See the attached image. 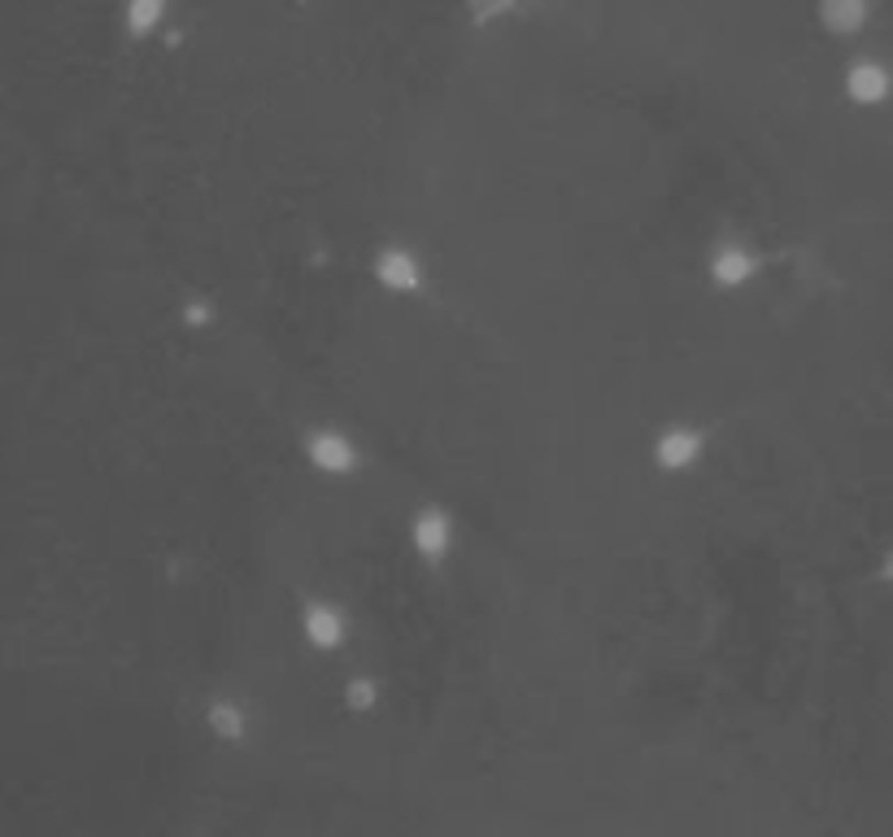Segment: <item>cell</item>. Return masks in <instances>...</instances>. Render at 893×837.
<instances>
[{
    "label": "cell",
    "mask_w": 893,
    "mask_h": 837,
    "mask_svg": "<svg viewBox=\"0 0 893 837\" xmlns=\"http://www.w3.org/2000/svg\"><path fill=\"white\" fill-rule=\"evenodd\" d=\"M310 463L323 467V472H349L353 467V445L344 437H335V432H319L310 441Z\"/></svg>",
    "instance_id": "5b68a950"
},
{
    "label": "cell",
    "mask_w": 893,
    "mask_h": 837,
    "mask_svg": "<svg viewBox=\"0 0 893 837\" xmlns=\"http://www.w3.org/2000/svg\"><path fill=\"white\" fill-rule=\"evenodd\" d=\"M306 637H310L315 646L332 650L335 641L344 637V619L335 615L332 606H323V602H319V606H310V610H306Z\"/></svg>",
    "instance_id": "8992f818"
},
{
    "label": "cell",
    "mask_w": 893,
    "mask_h": 837,
    "mask_svg": "<svg viewBox=\"0 0 893 837\" xmlns=\"http://www.w3.org/2000/svg\"><path fill=\"white\" fill-rule=\"evenodd\" d=\"M166 18H170V0H122V22L135 40L153 35Z\"/></svg>",
    "instance_id": "3957f363"
},
{
    "label": "cell",
    "mask_w": 893,
    "mask_h": 837,
    "mask_svg": "<svg viewBox=\"0 0 893 837\" xmlns=\"http://www.w3.org/2000/svg\"><path fill=\"white\" fill-rule=\"evenodd\" d=\"M885 576L893 581V554H890V563H885Z\"/></svg>",
    "instance_id": "7c38bea8"
},
{
    "label": "cell",
    "mask_w": 893,
    "mask_h": 837,
    "mask_svg": "<svg viewBox=\"0 0 893 837\" xmlns=\"http://www.w3.org/2000/svg\"><path fill=\"white\" fill-rule=\"evenodd\" d=\"M697 450H702L697 432L675 428V432H668V437L659 441V463H663V467H688V463L697 459Z\"/></svg>",
    "instance_id": "ba28073f"
},
{
    "label": "cell",
    "mask_w": 893,
    "mask_h": 837,
    "mask_svg": "<svg viewBox=\"0 0 893 837\" xmlns=\"http://www.w3.org/2000/svg\"><path fill=\"white\" fill-rule=\"evenodd\" d=\"M375 271H379V279H384L388 288H419V262H415L410 253H401V249L384 253Z\"/></svg>",
    "instance_id": "52a82bcc"
},
{
    "label": "cell",
    "mask_w": 893,
    "mask_h": 837,
    "mask_svg": "<svg viewBox=\"0 0 893 837\" xmlns=\"http://www.w3.org/2000/svg\"><path fill=\"white\" fill-rule=\"evenodd\" d=\"M415 550L428 554V559H441L449 550V519L441 510H423L415 519Z\"/></svg>",
    "instance_id": "277c9868"
},
{
    "label": "cell",
    "mask_w": 893,
    "mask_h": 837,
    "mask_svg": "<svg viewBox=\"0 0 893 837\" xmlns=\"http://www.w3.org/2000/svg\"><path fill=\"white\" fill-rule=\"evenodd\" d=\"M815 18L828 35H859L872 22V0H815Z\"/></svg>",
    "instance_id": "6da1fadb"
},
{
    "label": "cell",
    "mask_w": 893,
    "mask_h": 837,
    "mask_svg": "<svg viewBox=\"0 0 893 837\" xmlns=\"http://www.w3.org/2000/svg\"><path fill=\"white\" fill-rule=\"evenodd\" d=\"M523 9V0H462V13L471 18V26H497L506 18H515Z\"/></svg>",
    "instance_id": "9c48e42d"
},
{
    "label": "cell",
    "mask_w": 893,
    "mask_h": 837,
    "mask_svg": "<svg viewBox=\"0 0 893 837\" xmlns=\"http://www.w3.org/2000/svg\"><path fill=\"white\" fill-rule=\"evenodd\" d=\"M890 88H893V79L881 62H855V66L846 70V97L859 101V106H881V101L890 97Z\"/></svg>",
    "instance_id": "7a4b0ae2"
},
{
    "label": "cell",
    "mask_w": 893,
    "mask_h": 837,
    "mask_svg": "<svg viewBox=\"0 0 893 837\" xmlns=\"http://www.w3.org/2000/svg\"><path fill=\"white\" fill-rule=\"evenodd\" d=\"M750 275H754V257H750V253L724 249V253L715 257V279H719V284H746Z\"/></svg>",
    "instance_id": "30bf717a"
},
{
    "label": "cell",
    "mask_w": 893,
    "mask_h": 837,
    "mask_svg": "<svg viewBox=\"0 0 893 837\" xmlns=\"http://www.w3.org/2000/svg\"><path fill=\"white\" fill-rule=\"evenodd\" d=\"M210 724H214L223 737H240V728H244L240 712H231V707H214V712H210Z\"/></svg>",
    "instance_id": "8fae6325"
}]
</instances>
